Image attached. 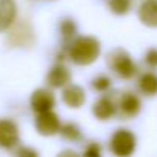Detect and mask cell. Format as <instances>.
<instances>
[{
    "instance_id": "5b68a950",
    "label": "cell",
    "mask_w": 157,
    "mask_h": 157,
    "mask_svg": "<svg viewBox=\"0 0 157 157\" xmlns=\"http://www.w3.org/2000/svg\"><path fill=\"white\" fill-rule=\"evenodd\" d=\"M19 143V128L11 120H0V146L13 148Z\"/></svg>"
},
{
    "instance_id": "e0dca14e",
    "label": "cell",
    "mask_w": 157,
    "mask_h": 157,
    "mask_svg": "<svg viewBox=\"0 0 157 157\" xmlns=\"http://www.w3.org/2000/svg\"><path fill=\"white\" fill-rule=\"evenodd\" d=\"M93 88L96 91H100V93L109 90L111 88V78L106 77V75H97L93 80Z\"/></svg>"
},
{
    "instance_id": "7a4b0ae2",
    "label": "cell",
    "mask_w": 157,
    "mask_h": 157,
    "mask_svg": "<svg viewBox=\"0 0 157 157\" xmlns=\"http://www.w3.org/2000/svg\"><path fill=\"white\" fill-rule=\"evenodd\" d=\"M108 65L120 78H131L137 72V66L131 56L122 48L113 49L108 54Z\"/></svg>"
},
{
    "instance_id": "4fadbf2b",
    "label": "cell",
    "mask_w": 157,
    "mask_h": 157,
    "mask_svg": "<svg viewBox=\"0 0 157 157\" xmlns=\"http://www.w3.org/2000/svg\"><path fill=\"white\" fill-rule=\"evenodd\" d=\"M139 90L145 96H155L157 94V75L154 72H145L139 78Z\"/></svg>"
},
{
    "instance_id": "6da1fadb",
    "label": "cell",
    "mask_w": 157,
    "mask_h": 157,
    "mask_svg": "<svg viewBox=\"0 0 157 157\" xmlns=\"http://www.w3.org/2000/svg\"><path fill=\"white\" fill-rule=\"evenodd\" d=\"M100 56V42L96 37H77L69 48V57L77 65H91Z\"/></svg>"
},
{
    "instance_id": "5bb4252c",
    "label": "cell",
    "mask_w": 157,
    "mask_h": 157,
    "mask_svg": "<svg viewBox=\"0 0 157 157\" xmlns=\"http://www.w3.org/2000/svg\"><path fill=\"white\" fill-rule=\"evenodd\" d=\"M109 10L117 14V16H123L129 11L131 8V0H109Z\"/></svg>"
},
{
    "instance_id": "d6986e66",
    "label": "cell",
    "mask_w": 157,
    "mask_h": 157,
    "mask_svg": "<svg viewBox=\"0 0 157 157\" xmlns=\"http://www.w3.org/2000/svg\"><path fill=\"white\" fill-rule=\"evenodd\" d=\"M85 155H100L99 143H90V146L85 149Z\"/></svg>"
},
{
    "instance_id": "2e32d148",
    "label": "cell",
    "mask_w": 157,
    "mask_h": 157,
    "mask_svg": "<svg viewBox=\"0 0 157 157\" xmlns=\"http://www.w3.org/2000/svg\"><path fill=\"white\" fill-rule=\"evenodd\" d=\"M75 29H77L75 28V23L71 19H65L60 23V33H62V36H63L65 40H71L74 37V34H75Z\"/></svg>"
},
{
    "instance_id": "ac0fdd59",
    "label": "cell",
    "mask_w": 157,
    "mask_h": 157,
    "mask_svg": "<svg viewBox=\"0 0 157 157\" xmlns=\"http://www.w3.org/2000/svg\"><path fill=\"white\" fill-rule=\"evenodd\" d=\"M145 62L152 66V68H157V48H151L146 51L145 54Z\"/></svg>"
},
{
    "instance_id": "52a82bcc",
    "label": "cell",
    "mask_w": 157,
    "mask_h": 157,
    "mask_svg": "<svg viewBox=\"0 0 157 157\" xmlns=\"http://www.w3.org/2000/svg\"><path fill=\"white\" fill-rule=\"evenodd\" d=\"M71 80V72L63 65H56L51 68V71L46 75V82L52 88H62L66 86Z\"/></svg>"
},
{
    "instance_id": "ffe728a7",
    "label": "cell",
    "mask_w": 157,
    "mask_h": 157,
    "mask_svg": "<svg viewBox=\"0 0 157 157\" xmlns=\"http://www.w3.org/2000/svg\"><path fill=\"white\" fill-rule=\"evenodd\" d=\"M17 154L19 155H37V151H33V149H28V148H20L19 151H17Z\"/></svg>"
},
{
    "instance_id": "30bf717a",
    "label": "cell",
    "mask_w": 157,
    "mask_h": 157,
    "mask_svg": "<svg viewBox=\"0 0 157 157\" xmlns=\"http://www.w3.org/2000/svg\"><path fill=\"white\" fill-rule=\"evenodd\" d=\"M139 19L149 28H157V0H145L139 8Z\"/></svg>"
},
{
    "instance_id": "7c38bea8",
    "label": "cell",
    "mask_w": 157,
    "mask_h": 157,
    "mask_svg": "<svg viewBox=\"0 0 157 157\" xmlns=\"http://www.w3.org/2000/svg\"><path fill=\"white\" fill-rule=\"evenodd\" d=\"M93 114L99 120H108L116 114V106L108 97H102L93 105Z\"/></svg>"
},
{
    "instance_id": "9c48e42d",
    "label": "cell",
    "mask_w": 157,
    "mask_h": 157,
    "mask_svg": "<svg viewBox=\"0 0 157 157\" xmlns=\"http://www.w3.org/2000/svg\"><path fill=\"white\" fill-rule=\"evenodd\" d=\"M17 14V6L14 0H0V33L6 31Z\"/></svg>"
},
{
    "instance_id": "3957f363",
    "label": "cell",
    "mask_w": 157,
    "mask_h": 157,
    "mask_svg": "<svg viewBox=\"0 0 157 157\" xmlns=\"http://www.w3.org/2000/svg\"><path fill=\"white\" fill-rule=\"evenodd\" d=\"M109 146L113 154L119 157L131 155L136 149V136L128 129H117L111 137Z\"/></svg>"
},
{
    "instance_id": "8992f818",
    "label": "cell",
    "mask_w": 157,
    "mask_h": 157,
    "mask_svg": "<svg viewBox=\"0 0 157 157\" xmlns=\"http://www.w3.org/2000/svg\"><path fill=\"white\" fill-rule=\"evenodd\" d=\"M54 105H56V99L49 90L40 88V90H36L31 96V106L36 113L49 111L54 108Z\"/></svg>"
},
{
    "instance_id": "9a60e30c",
    "label": "cell",
    "mask_w": 157,
    "mask_h": 157,
    "mask_svg": "<svg viewBox=\"0 0 157 157\" xmlns=\"http://www.w3.org/2000/svg\"><path fill=\"white\" fill-rule=\"evenodd\" d=\"M60 132H62V136L65 137V139H68V140H78V137H80V129H78L74 123H66V125H60V129H59Z\"/></svg>"
},
{
    "instance_id": "277c9868",
    "label": "cell",
    "mask_w": 157,
    "mask_h": 157,
    "mask_svg": "<svg viewBox=\"0 0 157 157\" xmlns=\"http://www.w3.org/2000/svg\"><path fill=\"white\" fill-rule=\"evenodd\" d=\"M36 128L42 136H54L60 129V120L57 114H54L51 109L43 111V113H39L36 119Z\"/></svg>"
},
{
    "instance_id": "ba28073f",
    "label": "cell",
    "mask_w": 157,
    "mask_h": 157,
    "mask_svg": "<svg viewBox=\"0 0 157 157\" xmlns=\"http://www.w3.org/2000/svg\"><path fill=\"white\" fill-rule=\"evenodd\" d=\"M63 102L69 106V108H80L86 97H85V90L82 86H78V85H68L65 90H63Z\"/></svg>"
},
{
    "instance_id": "8fae6325",
    "label": "cell",
    "mask_w": 157,
    "mask_h": 157,
    "mask_svg": "<svg viewBox=\"0 0 157 157\" xmlns=\"http://www.w3.org/2000/svg\"><path fill=\"white\" fill-rule=\"evenodd\" d=\"M119 106H120V111L123 113V116H126V117H136L140 113L142 103H140V100H139V97L136 94H132V93H123L122 97H120Z\"/></svg>"
}]
</instances>
